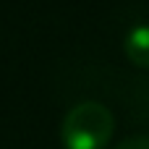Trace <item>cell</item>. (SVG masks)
I'll list each match as a JSON object with an SVG mask.
<instances>
[{
	"label": "cell",
	"instance_id": "1",
	"mask_svg": "<svg viewBox=\"0 0 149 149\" xmlns=\"http://www.w3.org/2000/svg\"><path fill=\"white\" fill-rule=\"evenodd\" d=\"M113 113L89 100L73 105L60 126V141L65 149H105L113 136Z\"/></svg>",
	"mask_w": 149,
	"mask_h": 149
},
{
	"label": "cell",
	"instance_id": "2",
	"mask_svg": "<svg viewBox=\"0 0 149 149\" xmlns=\"http://www.w3.org/2000/svg\"><path fill=\"white\" fill-rule=\"evenodd\" d=\"M123 50L136 68H149V24H136L126 34Z\"/></svg>",
	"mask_w": 149,
	"mask_h": 149
},
{
	"label": "cell",
	"instance_id": "3",
	"mask_svg": "<svg viewBox=\"0 0 149 149\" xmlns=\"http://www.w3.org/2000/svg\"><path fill=\"white\" fill-rule=\"evenodd\" d=\"M115 149H149V134L147 136H131V139L120 141Z\"/></svg>",
	"mask_w": 149,
	"mask_h": 149
}]
</instances>
